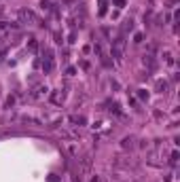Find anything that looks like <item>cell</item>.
<instances>
[{
  "label": "cell",
  "mask_w": 180,
  "mask_h": 182,
  "mask_svg": "<svg viewBox=\"0 0 180 182\" xmlns=\"http://www.w3.org/2000/svg\"><path fill=\"white\" fill-rule=\"evenodd\" d=\"M121 146H123L125 150H127V148L132 150V148H134V138H123V142H121Z\"/></svg>",
  "instance_id": "6da1fadb"
},
{
  "label": "cell",
  "mask_w": 180,
  "mask_h": 182,
  "mask_svg": "<svg viewBox=\"0 0 180 182\" xmlns=\"http://www.w3.org/2000/svg\"><path fill=\"white\" fill-rule=\"evenodd\" d=\"M123 30H125V32H132V30H134V21H132V19H127V21H125V26H123Z\"/></svg>",
  "instance_id": "7a4b0ae2"
},
{
  "label": "cell",
  "mask_w": 180,
  "mask_h": 182,
  "mask_svg": "<svg viewBox=\"0 0 180 182\" xmlns=\"http://www.w3.org/2000/svg\"><path fill=\"white\" fill-rule=\"evenodd\" d=\"M51 100H53L55 104H59V102H62V95H59V93H53V95H51Z\"/></svg>",
  "instance_id": "3957f363"
}]
</instances>
